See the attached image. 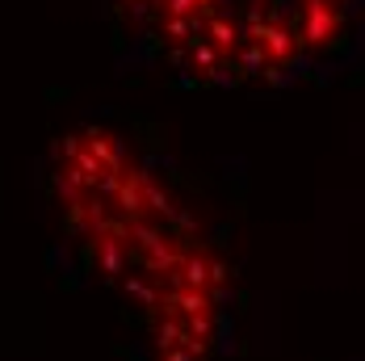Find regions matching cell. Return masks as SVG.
<instances>
[{
	"label": "cell",
	"instance_id": "cell-1",
	"mask_svg": "<svg viewBox=\"0 0 365 361\" xmlns=\"http://www.w3.org/2000/svg\"><path fill=\"white\" fill-rule=\"evenodd\" d=\"M51 189L151 361H219L235 332V273L168 168L122 131L76 126L51 151Z\"/></svg>",
	"mask_w": 365,
	"mask_h": 361
},
{
	"label": "cell",
	"instance_id": "cell-2",
	"mask_svg": "<svg viewBox=\"0 0 365 361\" xmlns=\"http://www.w3.org/2000/svg\"><path fill=\"white\" fill-rule=\"evenodd\" d=\"M122 72L185 93H277L365 55V0H101Z\"/></svg>",
	"mask_w": 365,
	"mask_h": 361
}]
</instances>
